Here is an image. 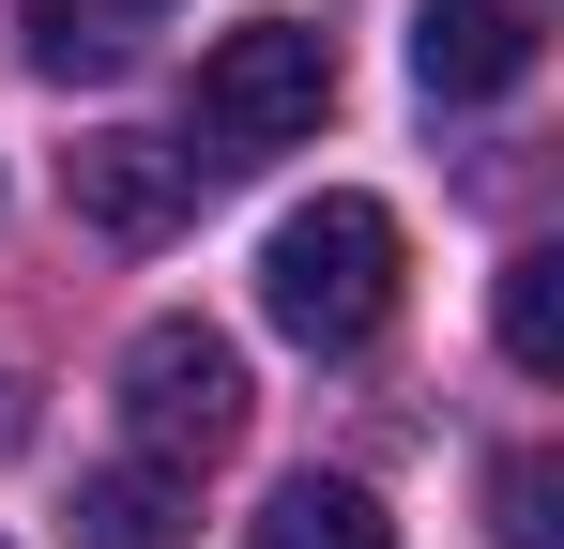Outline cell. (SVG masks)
I'll use <instances>...</instances> for the list:
<instances>
[{
	"mask_svg": "<svg viewBox=\"0 0 564 549\" xmlns=\"http://www.w3.org/2000/svg\"><path fill=\"white\" fill-rule=\"evenodd\" d=\"M15 46H31V77H122V62H138V31H122V15H107V0H31V15H15Z\"/></svg>",
	"mask_w": 564,
	"mask_h": 549,
	"instance_id": "9",
	"label": "cell"
},
{
	"mask_svg": "<svg viewBox=\"0 0 564 549\" xmlns=\"http://www.w3.org/2000/svg\"><path fill=\"white\" fill-rule=\"evenodd\" d=\"M122 443L153 473H198V458L245 443V352L214 321H138L122 336Z\"/></svg>",
	"mask_w": 564,
	"mask_h": 549,
	"instance_id": "3",
	"label": "cell"
},
{
	"mask_svg": "<svg viewBox=\"0 0 564 549\" xmlns=\"http://www.w3.org/2000/svg\"><path fill=\"white\" fill-rule=\"evenodd\" d=\"M260 321H275L290 352H367L381 321H397V214L381 198H305L275 214V245H260Z\"/></svg>",
	"mask_w": 564,
	"mask_h": 549,
	"instance_id": "1",
	"label": "cell"
},
{
	"mask_svg": "<svg viewBox=\"0 0 564 549\" xmlns=\"http://www.w3.org/2000/svg\"><path fill=\"white\" fill-rule=\"evenodd\" d=\"M534 77V15L519 0H412V92L427 107H488Z\"/></svg>",
	"mask_w": 564,
	"mask_h": 549,
	"instance_id": "5",
	"label": "cell"
},
{
	"mask_svg": "<svg viewBox=\"0 0 564 549\" xmlns=\"http://www.w3.org/2000/svg\"><path fill=\"white\" fill-rule=\"evenodd\" d=\"M77 549H184V473H93L77 488Z\"/></svg>",
	"mask_w": 564,
	"mask_h": 549,
	"instance_id": "8",
	"label": "cell"
},
{
	"mask_svg": "<svg viewBox=\"0 0 564 549\" xmlns=\"http://www.w3.org/2000/svg\"><path fill=\"white\" fill-rule=\"evenodd\" d=\"M245 549H397V519H381L351 473H290L275 504L245 519Z\"/></svg>",
	"mask_w": 564,
	"mask_h": 549,
	"instance_id": "6",
	"label": "cell"
},
{
	"mask_svg": "<svg viewBox=\"0 0 564 549\" xmlns=\"http://www.w3.org/2000/svg\"><path fill=\"white\" fill-rule=\"evenodd\" d=\"M198 169H214V153H184V138L93 122V138L62 153V214H77V229H107V245H169V229L198 214Z\"/></svg>",
	"mask_w": 564,
	"mask_h": 549,
	"instance_id": "4",
	"label": "cell"
},
{
	"mask_svg": "<svg viewBox=\"0 0 564 549\" xmlns=\"http://www.w3.org/2000/svg\"><path fill=\"white\" fill-rule=\"evenodd\" d=\"M488 535L503 549H564V473L550 458H503V473H488Z\"/></svg>",
	"mask_w": 564,
	"mask_h": 549,
	"instance_id": "10",
	"label": "cell"
},
{
	"mask_svg": "<svg viewBox=\"0 0 564 549\" xmlns=\"http://www.w3.org/2000/svg\"><path fill=\"white\" fill-rule=\"evenodd\" d=\"M321 107H336V31H305V15H245L198 46V138L214 153H290V138H321Z\"/></svg>",
	"mask_w": 564,
	"mask_h": 549,
	"instance_id": "2",
	"label": "cell"
},
{
	"mask_svg": "<svg viewBox=\"0 0 564 549\" xmlns=\"http://www.w3.org/2000/svg\"><path fill=\"white\" fill-rule=\"evenodd\" d=\"M488 321H503V366L519 381H564V245H519L503 290H488Z\"/></svg>",
	"mask_w": 564,
	"mask_h": 549,
	"instance_id": "7",
	"label": "cell"
}]
</instances>
